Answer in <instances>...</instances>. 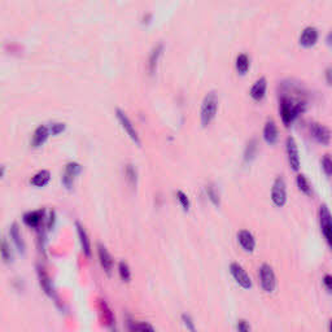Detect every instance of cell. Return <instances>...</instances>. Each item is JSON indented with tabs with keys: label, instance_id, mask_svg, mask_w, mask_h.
Listing matches in <instances>:
<instances>
[{
	"label": "cell",
	"instance_id": "6da1fadb",
	"mask_svg": "<svg viewBox=\"0 0 332 332\" xmlns=\"http://www.w3.org/2000/svg\"><path fill=\"white\" fill-rule=\"evenodd\" d=\"M306 109V100L300 96L295 95H287L286 92L282 93L279 100V113L282 122L286 126H289L292 122L297 120V117L301 113L305 112Z\"/></svg>",
	"mask_w": 332,
	"mask_h": 332
},
{
	"label": "cell",
	"instance_id": "7a4b0ae2",
	"mask_svg": "<svg viewBox=\"0 0 332 332\" xmlns=\"http://www.w3.org/2000/svg\"><path fill=\"white\" fill-rule=\"evenodd\" d=\"M217 109H218V97L214 91H209L204 96V100L201 103V108H200V121L204 127H206L214 120L217 114Z\"/></svg>",
	"mask_w": 332,
	"mask_h": 332
},
{
	"label": "cell",
	"instance_id": "3957f363",
	"mask_svg": "<svg viewBox=\"0 0 332 332\" xmlns=\"http://www.w3.org/2000/svg\"><path fill=\"white\" fill-rule=\"evenodd\" d=\"M318 217H319V226H321V232L325 238L327 245L332 250V214L330 212L329 206L326 204H322L318 210Z\"/></svg>",
	"mask_w": 332,
	"mask_h": 332
},
{
	"label": "cell",
	"instance_id": "277c9868",
	"mask_svg": "<svg viewBox=\"0 0 332 332\" xmlns=\"http://www.w3.org/2000/svg\"><path fill=\"white\" fill-rule=\"evenodd\" d=\"M310 136L322 146H330L332 140V131L329 126L319 122L309 123Z\"/></svg>",
	"mask_w": 332,
	"mask_h": 332
},
{
	"label": "cell",
	"instance_id": "5b68a950",
	"mask_svg": "<svg viewBox=\"0 0 332 332\" xmlns=\"http://www.w3.org/2000/svg\"><path fill=\"white\" fill-rule=\"evenodd\" d=\"M258 275H260V283H261V287L264 291L267 292V293H271V292L275 291L276 276L271 266L267 265V264H262L260 266Z\"/></svg>",
	"mask_w": 332,
	"mask_h": 332
},
{
	"label": "cell",
	"instance_id": "8992f818",
	"mask_svg": "<svg viewBox=\"0 0 332 332\" xmlns=\"http://www.w3.org/2000/svg\"><path fill=\"white\" fill-rule=\"evenodd\" d=\"M271 200L278 208H283L287 202V186L282 176L276 177L271 188Z\"/></svg>",
	"mask_w": 332,
	"mask_h": 332
},
{
	"label": "cell",
	"instance_id": "52a82bcc",
	"mask_svg": "<svg viewBox=\"0 0 332 332\" xmlns=\"http://www.w3.org/2000/svg\"><path fill=\"white\" fill-rule=\"evenodd\" d=\"M230 272H231L232 278L235 279L236 283L239 284L243 289H250L252 288V279L240 264L232 262L230 265Z\"/></svg>",
	"mask_w": 332,
	"mask_h": 332
},
{
	"label": "cell",
	"instance_id": "ba28073f",
	"mask_svg": "<svg viewBox=\"0 0 332 332\" xmlns=\"http://www.w3.org/2000/svg\"><path fill=\"white\" fill-rule=\"evenodd\" d=\"M286 151H287L288 162H289L291 169L293 172H299L301 161H300L299 147H297V143H296L293 136H288V138L286 139Z\"/></svg>",
	"mask_w": 332,
	"mask_h": 332
},
{
	"label": "cell",
	"instance_id": "9c48e42d",
	"mask_svg": "<svg viewBox=\"0 0 332 332\" xmlns=\"http://www.w3.org/2000/svg\"><path fill=\"white\" fill-rule=\"evenodd\" d=\"M318 39H319V31L317 27L308 26L302 30L301 35H300V45L304 48H311L317 44Z\"/></svg>",
	"mask_w": 332,
	"mask_h": 332
},
{
	"label": "cell",
	"instance_id": "30bf717a",
	"mask_svg": "<svg viewBox=\"0 0 332 332\" xmlns=\"http://www.w3.org/2000/svg\"><path fill=\"white\" fill-rule=\"evenodd\" d=\"M116 113H117V117H118V120H120L121 125H122V127L126 130V133L129 134V136H130L133 140H134L136 144H140V140H139V135H138V131L135 130L134 125H133V122L130 121V118L125 114V113L121 111L120 108L116 109Z\"/></svg>",
	"mask_w": 332,
	"mask_h": 332
},
{
	"label": "cell",
	"instance_id": "8fae6325",
	"mask_svg": "<svg viewBox=\"0 0 332 332\" xmlns=\"http://www.w3.org/2000/svg\"><path fill=\"white\" fill-rule=\"evenodd\" d=\"M81 170H82V166H81L78 162L71 161V162L66 164V166H65V173L63 174L64 186L66 187V188H71L74 177L78 176L79 173H81Z\"/></svg>",
	"mask_w": 332,
	"mask_h": 332
},
{
	"label": "cell",
	"instance_id": "7c38bea8",
	"mask_svg": "<svg viewBox=\"0 0 332 332\" xmlns=\"http://www.w3.org/2000/svg\"><path fill=\"white\" fill-rule=\"evenodd\" d=\"M262 135H264L265 142L267 143V144H270V146H272V144H275V143L278 142V138H279V131H278V126H276L275 121L274 120L266 121L265 126H264V133H262Z\"/></svg>",
	"mask_w": 332,
	"mask_h": 332
},
{
	"label": "cell",
	"instance_id": "4fadbf2b",
	"mask_svg": "<svg viewBox=\"0 0 332 332\" xmlns=\"http://www.w3.org/2000/svg\"><path fill=\"white\" fill-rule=\"evenodd\" d=\"M238 242L245 252H253L256 248V239L253 234L248 230H240L238 232Z\"/></svg>",
	"mask_w": 332,
	"mask_h": 332
},
{
	"label": "cell",
	"instance_id": "5bb4252c",
	"mask_svg": "<svg viewBox=\"0 0 332 332\" xmlns=\"http://www.w3.org/2000/svg\"><path fill=\"white\" fill-rule=\"evenodd\" d=\"M266 90H267V81H266L265 77H261L258 78L256 82L253 83V86L250 89L249 95L252 96V99L256 101H261L266 95Z\"/></svg>",
	"mask_w": 332,
	"mask_h": 332
},
{
	"label": "cell",
	"instance_id": "9a60e30c",
	"mask_svg": "<svg viewBox=\"0 0 332 332\" xmlns=\"http://www.w3.org/2000/svg\"><path fill=\"white\" fill-rule=\"evenodd\" d=\"M44 217V209H38L31 210L23 214V222L29 226V227H39V224L42 223Z\"/></svg>",
	"mask_w": 332,
	"mask_h": 332
},
{
	"label": "cell",
	"instance_id": "2e32d148",
	"mask_svg": "<svg viewBox=\"0 0 332 332\" xmlns=\"http://www.w3.org/2000/svg\"><path fill=\"white\" fill-rule=\"evenodd\" d=\"M97 253H99V260H100L103 269L107 271V274H111V271L113 269V258L108 252V249L104 245L99 244L97 245Z\"/></svg>",
	"mask_w": 332,
	"mask_h": 332
},
{
	"label": "cell",
	"instance_id": "e0dca14e",
	"mask_svg": "<svg viewBox=\"0 0 332 332\" xmlns=\"http://www.w3.org/2000/svg\"><path fill=\"white\" fill-rule=\"evenodd\" d=\"M38 275H39V280H41V286L42 288L44 289V292L51 297H55V291H53L52 287V282L49 279L48 274L45 272L44 267H41L38 266Z\"/></svg>",
	"mask_w": 332,
	"mask_h": 332
},
{
	"label": "cell",
	"instance_id": "ac0fdd59",
	"mask_svg": "<svg viewBox=\"0 0 332 332\" xmlns=\"http://www.w3.org/2000/svg\"><path fill=\"white\" fill-rule=\"evenodd\" d=\"M49 135V129L47 126H44V125H39V126L35 129V131H34V135H33V140H31V144H33L34 147H39L42 146L43 143L47 140V138H48Z\"/></svg>",
	"mask_w": 332,
	"mask_h": 332
},
{
	"label": "cell",
	"instance_id": "d6986e66",
	"mask_svg": "<svg viewBox=\"0 0 332 332\" xmlns=\"http://www.w3.org/2000/svg\"><path fill=\"white\" fill-rule=\"evenodd\" d=\"M77 226V231H78V236H79V242H81V245H82V250L85 252L86 256L90 257L91 256V244H90V239H89V235H87L86 230L81 226V224L77 222L75 223Z\"/></svg>",
	"mask_w": 332,
	"mask_h": 332
},
{
	"label": "cell",
	"instance_id": "ffe728a7",
	"mask_svg": "<svg viewBox=\"0 0 332 332\" xmlns=\"http://www.w3.org/2000/svg\"><path fill=\"white\" fill-rule=\"evenodd\" d=\"M9 234H11V238L13 240V243L17 246V249L21 253H25V242H23L22 236L20 234V228L17 226V223H13L11 226V230H9Z\"/></svg>",
	"mask_w": 332,
	"mask_h": 332
},
{
	"label": "cell",
	"instance_id": "44dd1931",
	"mask_svg": "<svg viewBox=\"0 0 332 332\" xmlns=\"http://www.w3.org/2000/svg\"><path fill=\"white\" fill-rule=\"evenodd\" d=\"M249 65H250L249 57H248L246 53H240V55H238V57H236L235 66L239 74H242V75L246 74V71L249 70Z\"/></svg>",
	"mask_w": 332,
	"mask_h": 332
},
{
	"label": "cell",
	"instance_id": "7402d4cb",
	"mask_svg": "<svg viewBox=\"0 0 332 332\" xmlns=\"http://www.w3.org/2000/svg\"><path fill=\"white\" fill-rule=\"evenodd\" d=\"M49 178H51V173L48 170H41L31 178L30 183L37 187H43L49 182Z\"/></svg>",
	"mask_w": 332,
	"mask_h": 332
},
{
	"label": "cell",
	"instance_id": "603a6c76",
	"mask_svg": "<svg viewBox=\"0 0 332 332\" xmlns=\"http://www.w3.org/2000/svg\"><path fill=\"white\" fill-rule=\"evenodd\" d=\"M296 184H297L299 190L301 191L302 194L308 195V196H310V195L313 194V191H311V184H310L309 179H308L306 176H304V174H299V176H297V178H296Z\"/></svg>",
	"mask_w": 332,
	"mask_h": 332
},
{
	"label": "cell",
	"instance_id": "cb8c5ba5",
	"mask_svg": "<svg viewBox=\"0 0 332 332\" xmlns=\"http://www.w3.org/2000/svg\"><path fill=\"white\" fill-rule=\"evenodd\" d=\"M256 152H257V140L253 138L250 139L248 144H246L245 151H244V161L245 162H250L254 158V156H256Z\"/></svg>",
	"mask_w": 332,
	"mask_h": 332
},
{
	"label": "cell",
	"instance_id": "d4e9b609",
	"mask_svg": "<svg viewBox=\"0 0 332 332\" xmlns=\"http://www.w3.org/2000/svg\"><path fill=\"white\" fill-rule=\"evenodd\" d=\"M321 166L323 173L326 174V177L332 178V155L330 153H326L323 155L321 158Z\"/></svg>",
	"mask_w": 332,
	"mask_h": 332
},
{
	"label": "cell",
	"instance_id": "484cf974",
	"mask_svg": "<svg viewBox=\"0 0 332 332\" xmlns=\"http://www.w3.org/2000/svg\"><path fill=\"white\" fill-rule=\"evenodd\" d=\"M161 52H162V43L157 44L156 47L152 49V52H151V56H150V70H151V73H153V71H155V67H156L157 61H158V57H160Z\"/></svg>",
	"mask_w": 332,
	"mask_h": 332
},
{
	"label": "cell",
	"instance_id": "4316f807",
	"mask_svg": "<svg viewBox=\"0 0 332 332\" xmlns=\"http://www.w3.org/2000/svg\"><path fill=\"white\" fill-rule=\"evenodd\" d=\"M206 194H208V198H209L210 201L214 204L216 206H220L221 204V199H220V192L217 191L216 186L214 184H208L206 186Z\"/></svg>",
	"mask_w": 332,
	"mask_h": 332
},
{
	"label": "cell",
	"instance_id": "83f0119b",
	"mask_svg": "<svg viewBox=\"0 0 332 332\" xmlns=\"http://www.w3.org/2000/svg\"><path fill=\"white\" fill-rule=\"evenodd\" d=\"M100 309H101V313H103V317H104L105 323H107L108 326H112L114 319H113V313L111 311L108 305H107V302L100 301Z\"/></svg>",
	"mask_w": 332,
	"mask_h": 332
},
{
	"label": "cell",
	"instance_id": "f1b7e54d",
	"mask_svg": "<svg viewBox=\"0 0 332 332\" xmlns=\"http://www.w3.org/2000/svg\"><path fill=\"white\" fill-rule=\"evenodd\" d=\"M118 272H120L121 279H122L123 282H129V280H130L131 278L130 267H129V265H127L125 261H121L120 264H118Z\"/></svg>",
	"mask_w": 332,
	"mask_h": 332
},
{
	"label": "cell",
	"instance_id": "f546056e",
	"mask_svg": "<svg viewBox=\"0 0 332 332\" xmlns=\"http://www.w3.org/2000/svg\"><path fill=\"white\" fill-rule=\"evenodd\" d=\"M177 198H178V201L180 202V205H182L183 210H190L191 208V201L190 199H188V196H187L183 191H178L177 192Z\"/></svg>",
	"mask_w": 332,
	"mask_h": 332
},
{
	"label": "cell",
	"instance_id": "4dcf8cb0",
	"mask_svg": "<svg viewBox=\"0 0 332 332\" xmlns=\"http://www.w3.org/2000/svg\"><path fill=\"white\" fill-rule=\"evenodd\" d=\"M1 256H3V260L5 262H9L12 260L11 248H9V245H8V242L5 238H4L3 243H1Z\"/></svg>",
	"mask_w": 332,
	"mask_h": 332
},
{
	"label": "cell",
	"instance_id": "1f68e13d",
	"mask_svg": "<svg viewBox=\"0 0 332 332\" xmlns=\"http://www.w3.org/2000/svg\"><path fill=\"white\" fill-rule=\"evenodd\" d=\"M182 321H183V325L186 326V329L188 330V331L196 332V326H195V322H194V319L191 318V315H188V314H183Z\"/></svg>",
	"mask_w": 332,
	"mask_h": 332
},
{
	"label": "cell",
	"instance_id": "d6a6232c",
	"mask_svg": "<svg viewBox=\"0 0 332 332\" xmlns=\"http://www.w3.org/2000/svg\"><path fill=\"white\" fill-rule=\"evenodd\" d=\"M136 332H156L155 329L147 322H139L136 323Z\"/></svg>",
	"mask_w": 332,
	"mask_h": 332
},
{
	"label": "cell",
	"instance_id": "836d02e7",
	"mask_svg": "<svg viewBox=\"0 0 332 332\" xmlns=\"http://www.w3.org/2000/svg\"><path fill=\"white\" fill-rule=\"evenodd\" d=\"M64 129H65V123H61V122L51 123V126H49V133H51L52 135H56V134H59V133H61Z\"/></svg>",
	"mask_w": 332,
	"mask_h": 332
},
{
	"label": "cell",
	"instance_id": "e575fe53",
	"mask_svg": "<svg viewBox=\"0 0 332 332\" xmlns=\"http://www.w3.org/2000/svg\"><path fill=\"white\" fill-rule=\"evenodd\" d=\"M322 282H323V286H325L326 289L329 291V293H332V275L331 274H326V275L323 276Z\"/></svg>",
	"mask_w": 332,
	"mask_h": 332
},
{
	"label": "cell",
	"instance_id": "d590c367",
	"mask_svg": "<svg viewBox=\"0 0 332 332\" xmlns=\"http://www.w3.org/2000/svg\"><path fill=\"white\" fill-rule=\"evenodd\" d=\"M238 332H250V326L245 319L238 321Z\"/></svg>",
	"mask_w": 332,
	"mask_h": 332
},
{
	"label": "cell",
	"instance_id": "8d00e7d4",
	"mask_svg": "<svg viewBox=\"0 0 332 332\" xmlns=\"http://www.w3.org/2000/svg\"><path fill=\"white\" fill-rule=\"evenodd\" d=\"M126 173H127V176H129L130 182L133 183V184H135V183H136V170L133 168V165H129V166H127Z\"/></svg>",
	"mask_w": 332,
	"mask_h": 332
},
{
	"label": "cell",
	"instance_id": "74e56055",
	"mask_svg": "<svg viewBox=\"0 0 332 332\" xmlns=\"http://www.w3.org/2000/svg\"><path fill=\"white\" fill-rule=\"evenodd\" d=\"M325 78L327 85H329V86H332V66H329L325 70Z\"/></svg>",
	"mask_w": 332,
	"mask_h": 332
},
{
	"label": "cell",
	"instance_id": "f35d334b",
	"mask_svg": "<svg viewBox=\"0 0 332 332\" xmlns=\"http://www.w3.org/2000/svg\"><path fill=\"white\" fill-rule=\"evenodd\" d=\"M326 41H327V43H329L330 45H332V31H331V33L327 34V37H326Z\"/></svg>",
	"mask_w": 332,
	"mask_h": 332
},
{
	"label": "cell",
	"instance_id": "ab89813d",
	"mask_svg": "<svg viewBox=\"0 0 332 332\" xmlns=\"http://www.w3.org/2000/svg\"><path fill=\"white\" fill-rule=\"evenodd\" d=\"M330 332H332V319L330 321Z\"/></svg>",
	"mask_w": 332,
	"mask_h": 332
}]
</instances>
